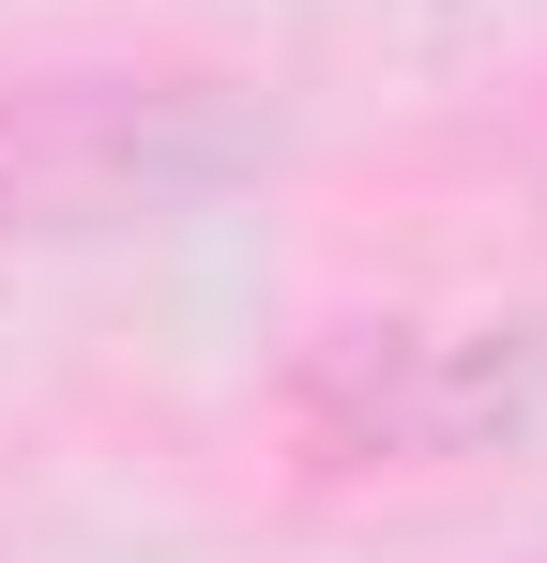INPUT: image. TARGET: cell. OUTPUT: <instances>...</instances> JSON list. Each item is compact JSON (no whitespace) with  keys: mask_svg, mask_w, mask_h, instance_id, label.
<instances>
[{"mask_svg":"<svg viewBox=\"0 0 547 563\" xmlns=\"http://www.w3.org/2000/svg\"><path fill=\"white\" fill-rule=\"evenodd\" d=\"M320 472H456L547 442V320H335L274 380Z\"/></svg>","mask_w":547,"mask_h":563,"instance_id":"cell-2","label":"cell"},{"mask_svg":"<svg viewBox=\"0 0 547 563\" xmlns=\"http://www.w3.org/2000/svg\"><path fill=\"white\" fill-rule=\"evenodd\" d=\"M289 153V107L213 62H62L0 77V244H77V229H168L213 213Z\"/></svg>","mask_w":547,"mask_h":563,"instance_id":"cell-1","label":"cell"}]
</instances>
